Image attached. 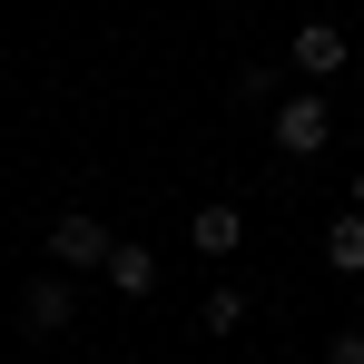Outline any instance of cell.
Returning a JSON list of instances; mask_svg holds the SVG:
<instances>
[{"instance_id":"7a4b0ae2","label":"cell","mask_w":364,"mask_h":364,"mask_svg":"<svg viewBox=\"0 0 364 364\" xmlns=\"http://www.w3.org/2000/svg\"><path fill=\"white\" fill-rule=\"evenodd\" d=\"M109 227H99V217H89V207H69L60 227H50V266H60V276H89V266H109Z\"/></svg>"},{"instance_id":"8fae6325","label":"cell","mask_w":364,"mask_h":364,"mask_svg":"<svg viewBox=\"0 0 364 364\" xmlns=\"http://www.w3.org/2000/svg\"><path fill=\"white\" fill-rule=\"evenodd\" d=\"M355 50H364V40H355Z\"/></svg>"},{"instance_id":"ba28073f","label":"cell","mask_w":364,"mask_h":364,"mask_svg":"<svg viewBox=\"0 0 364 364\" xmlns=\"http://www.w3.org/2000/svg\"><path fill=\"white\" fill-rule=\"evenodd\" d=\"M197 325H207V335L227 345V335L246 325V296H237V286H207V305H197Z\"/></svg>"},{"instance_id":"277c9868","label":"cell","mask_w":364,"mask_h":364,"mask_svg":"<svg viewBox=\"0 0 364 364\" xmlns=\"http://www.w3.org/2000/svg\"><path fill=\"white\" fill-rule=\"evenodd\" d=\"M286 60H296V79H335V69L355 60V40H345L335 20H305L296 40H286Z\"/></svg>"},{"instance_id":"52a82bcc","label":"cell","mask_w":364,"mask_h":364,"mask_svg":"<svg viewBox=\"0 0 364 364\" xmlns=\"http://www.w3.org/2000/svg\"><path fill=\"white\" fill-rule=\"evenodd\" d=\"M325 266H335V276H364V207H345V217L325 227Z\"/></svg>"},{"instance_id":"5b68a950","label":"cell","mask_w":364,"mask_h":364,"mask_svg":"<svg viewBox=\"0 0 364 364\" xmlns=\"http://www.w3.org/2000/svg\"><path fill=\"white\" fill-rule=\"evenodd\" d=\"M187 246H197V256H217V266H227V256H237V246H246V217H237V207H227V197H207V207H197V217H187Z\"/></svg>"},{"instance_id":"8992f818","label":"cell","mask_w":364,"mask_h":364,"mask_svg":"<svg viewBox=\"0 0 364 364\" xmlns=\"http://www.w3.org/2000/svg\"><path fill=\"white\" fill-rule=\"evenodd\" d=\"M119 296H158V246H138V237H119L109 246V266H99Z\"/></svg>"},{"instance_id":"30bf717a","label":"cell","mask_w":364,"mask_h":364,"mask_svg":"<svg viewBox=\"0 0 364 364\" xmlns=\"http://www.w3.org/2000/svg\"><path fill=\"white\" fill-rule=\"evenodd\" d=\"M355 207H364V168H355Z\"/></svg>"},{"instance_id":"3957f363","label":"cell","mask_w":364,"mask_h":364,"mask_svg":"<svg viewBox=\"0 0 364 364\" xmlns=\"http://www.w3.org/2000/svg\"><path fill=\"white\" fill-rule=\"evenodd\" d=\"M69 315H79V286H69L60 266L20 286V325H30V335H69Z\"/></svg>"},{"instance_id":"6da1fadb","label":"cell","mask_w":364,"mask_h":364,"mask_svg":"<svg viewBox=\"0 0 364 364\" xmlns=\"http://www.w3.org/2000/svg\"><path fill=\"white\" fill-rule=\"evenodd\" d=\"M266 138H276V158H315V148L335 138V109H325V89H296V99H276Z\"/></svg>"},{"instance_id":"9c48e42d","label":"cell","mask_w":364,"mask_h":364,"mask_svg":"<svg viewBox=\"0 0 364 364\" xmlns=\"http://www.w3.org/2000/svg\"><path fill=\"white\" fill-rule=\"evenodd\" d=\"M325 364H364V325H345V335L325 345Z\"/></svg>"}]
</instances>
